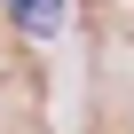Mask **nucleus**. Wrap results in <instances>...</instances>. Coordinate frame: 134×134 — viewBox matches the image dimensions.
<instances>
[{"label":"nucleus","instance_id":"obj_1","mask_svg":"<svg viewBox=\"0 0 134 134\" xmlns=\"http://www.w3.org/2000/svg\"><path fill=\"white\" fill-rule=\"evenodd\" d=\"M8 16H16L32 40H55V32H63V0H8Z\"/></svg>","mask_w":134,"mask_h":134}]
</instances>
